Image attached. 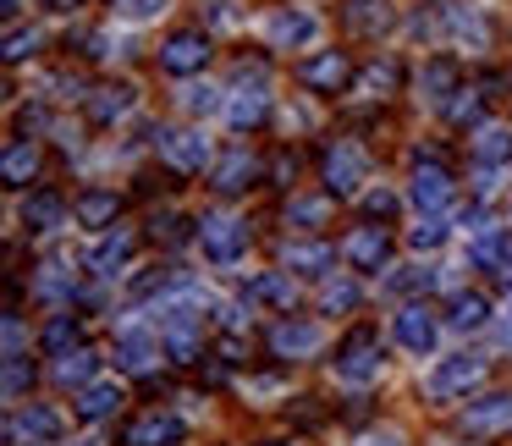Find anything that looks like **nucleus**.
<instances>
[{"label":"nucleus","mask_w":512,"mask_h":446,"mask_svg":"<svg viewBox=\"0 0 512 446\" xmlns=\"http://www.w3.org/2000/svg\"><path fill=\"white\" fill-rule=\"evenodd\" d=\"M78 336H83L78 314H56V320L45 325V336H39V347H45L50 358H67L72 347H78Z\"/></svg>","instance_id":"nucleus-32"},{"label":"nucleus","mask_w":512,"mask_h":446,"mask_svg":"<svg viewBox=\"0 0 512 446\" xmlns=\"http://www.w3.org/2000/svg\"><path fill=\"white\" fill-rule=\"evenodd\" d=\"M50 12H72V6H83V0H45Z\"/></svg>","instance_id":"nucleus-48"},{"label":"nucleus","mask_w":512,"mask_h":446,"mask_svg":"<svg viewBox=\"0 0 512 446\" xmlns=\"http://www.w3.org/2000/svg\"><path fill=\"white\" fill-rule=\"evenodd\" d=\"M298 83L309 94H342L358 83V72H353V61H347V50H320V56L298 61Z\"/></svg>","instance_id":"nucleus-10"},{"label":"nucleus","mask_w":512,"mask_h":446,"mask_svg":"<svg viewBox=\"0 0 512 446\" xmlns=\"http://www.w3.org/2000/svg\"><path fill=\"white\" fill-rule=\"evenodd\" d=\"M61 215H67V199H61L56 188H34L23 199V226H28V232H56Z\"/></svg>","instance_id":"nucleus-26"},{"label":"nucleus","mask_w":512,"mask_h":446,"mask_svg":"<svg viewBox=\"0 0 512 446\" xmlns=\"http://www.w3.org/2000/svg\"><path fill=\"white\" fill-rule=\"evenodd\" d=\"M457 78H463V67H457L452 56H435L430 67H424V78H419V83H424V94H430V100H441V105H446L457 89H463Z\"/></svg>","instance_id":"nucleus-31"},{"label":"nucleus","mask_w":512,"mask_h":446,"mask_svg":"<svg viewBox=\"0 0 512 446\" xmlns=\"http://www.w3.org/2000/svg\"><path fill=\"white\" fill-rule=\"evenodd\" d=\"M116 12L133 17V23H149L155 12H166V0H116Z\"/></svg>","instance_id":"nucleus-44"},{"label":"nucleus","mask_w":512,"mask_h":446,"mask_svg":"<svg viewBox=\"0 0 512 446\" xmlns=\"http://www.w3.org/2000/svg\"><path fill=\"white\" fill-rule=\"evenodd\" d=\"M452 193H457V182H452V171H446V160L441 155H413V188H408V199L419 204L424 215H441L446 204H452Z\"/></svg>","instance_id":"nucleus-7"},{"label":"nucleus","mask_w":512,"mask_h":446,"mask_svg":"<svg viewBox=\"0 0 512 446\" xmlns=\"http://www.w3.org/2000/svg\"><path fill=\"white\" fill-rule=\"evenodd\" d=\"M501 342H507V347H512V320H507V325H501Z\"/></svg>","instance_id":"nucleus-49"},{"label":"nucleus","mask_w":512,"mask_h":446,"mask_svg":"<svg viewBox=\"0 0 512 446\" xmlns=\"http://www.w3.org/2000/svg\"><path fill=\"white\" fill-rule=\"evenodd\" d=\"M331 193H320V199H292L287 204V226H303V232H314V226L331 221Z\"/></svg>","instance_id":"nucleus-34"},{"label":"nucleus","mask_w":512,"mask_h":446,"mask_svg":"<svg viewBox=\"0 0 512 446\" xmlns=\"http://www.w3.org/2000/svg\"><path fill=\"white\" fill-rule=\"evenodd\" d=\"M342 23L353 28V34L380 39L391 23H397V12H391V0H347V6H342Z\"/></svg>","instance_id":"nucleus-22"},{"label":"nucleus","mask_w":512,"mask_h":446,"mask_svg":"<svg viewBox=\"0 0 512 446\" xmlns=\"http://www.w3.org/2000/svg\"><path fill=\"white\" fill-rule=\"evenodd\" d=\"M446 28H452L457 39H474V45H490V23L479 12H463V6H452L446 12Z\"/></svg>","instance_id":"nucleus-38"},{"label":"nucleus","mask_w":512,"mask_h":446,"mask_svg":"<svg viewBox=\"0 0 512 446\" xmlns=\"http://www.w3.org/2000/svg\"><path fill=\"white\" fill-rule=\"evenodd\" d=\"M320 182L331 199H353L369 182V149L353 144V138H336V144L320 149Z\"/></svg>","instance_id":"nucleus-1"},{"label":"nucleus","mask_w":512,"mask_h":446,"mask_svg":"<svg viewBox=\"0 0 512 446\" xmlns=\"http://www.w3.org/2000/svg\"><path fill=\"white\" fill-rule=\"evenodd\" d=\"M0 177H6V188H12V193H23L28 182L39 177V149H34V138H17V144H6Z\"/></svg>","instance_id":"nucleus-27"},{"label":"nucleus","mask_w":512,"mask_h":446,"mask_svg":"<svg viewBox=\"0 0 512 446\" xmlns=\"http://www.w3.org/2000/svg\"><path fill=\"white\" fill-rule=\"evenodd\" d=\"M364 215H369V226H375V221H397V193H391V188H369L364 193Z\"/></svg>","instance_id":"nucleus-40"},{"label":"nucleus","mask_w":512,"mask_h":446,"mask_svg":"<svg viewBox=\"0 0 512 446\" xmlns=\"http://www.w3.org/2000/svg\"><path fill=\"white\" fill-rule=\"evenodd\" d=\"M243 303H259V309H276V314H292L298 309V281L287 270H265L243 287Z\"/></svg>","instance_id":"nucleus-15"},{"label":"nucleus","mask_w":512,"mask_h":446,"mask_svg":"<svg viewBox=\"0 0 512 446\" xmlns=\"http://www.w3.org/2000/svg\"><path fill=\"white\" fill-rule=\"evenodd\" d=\"M408 243L419 248V254H424V248H441L446 243V221H441V215H424V221L408 232Z\"/></svg>","instance_id":"nucleus-41"},{"label":"nucleus","mask_w":512,"mask_h":446,"mask_svg":"<svg viewBox=\"0 0 512 446\" xmlns=\"http://www.w3.org/2000/svg\"><path fill=\"white\" fill-rule=\"evenodd\" d=\"M34 50H39V34H34V28H12V34H6V67L28 61Z\"/></svg>","instance_id":"nucleus-42"},{"label":"nucleus","mask_w":512,"mask_h":446,"mask_svg":"<svg viewBox=\"0 0 512 446\" xmlns=\"http://www.w3.org/2000/svg\"><path fill=\"white\" fill-rule=\"evenodd\" d=\"M358 446H402V435L397 430H380V435H364Z\"/></svg>","instance_id":"nucleus-47"},{"label":"nucleus","mask_w":512,"mask_h":446,"mask_svg":"<svg viewBox=\"0 0 512 446\" xmlns=\"http://www.w3.org/2000/svg\"><path fill=\"white\" fill-rule=\"evenodd\" d=\"M485 375H490V358H479V353H457V358H441V364L424 375V397L430 402H463L468 391H479L485 386Z\"/></svg>","instance_id":"nucleus-2"},{"label":"nucleus","mask_w":512,"mask_h":446,"mask_svg":"<svg viewBox=\"0 0 512 446\" xmlns=\"http://www.w3.org/2000/svg\"><path fill=\"white\" fill-rule=\"evenodd\" d=\"M193 226H199L193 237H199L210 265H237V259L248 254V243H254L248 221H237V215H204V221H193Z\"/></svg>","instance_id":"nucleus-4"},{"label":"nucleus","mask_w":512,"mask_h":446,"mask_svg":"<svg viewBox=\"0 0 512 446\" xmlns=\"http://www.w3.org/2000/svg\"><path fill=\"white\" fill-rule=\"evenodd\" d=\"M336 375L347 380V386H369V380L380 375V364H386V353H380V331L375 325H353V331L336 342Z\"/></svg>","instance_id":"nucleus-3"},{"label":"nucleus","mask_w":512,"mask_h":446,"mask_svg":"<svg viewBox=\"0 0 512 446\" xmlns=\"http://www.w3.org/2000/svg\"><path fill=\"white\" fill-rule=\"evenodd\" d=\"M94 369H100V353H94V347H72L67 358H56V386L89 391L94 386Z\"/></svg>","instance_id":"nucleus-29"},{"label":"nucleus","mask_w":512,"mask_h":446,"mask_svg":"<svg viewBox=\"0 0 512 446\" xmlns=\"http://www.w3.org/2000/svg\"><path fill=\"white\" fill-rule=\"evenodd\" d=\"M446 320H452L457 331H485L490 325V298L485 292H457V298L446 303Z\"/></svg>","instance_id":"nucleus-30"},{"label":"nucleus","mask_w":512,"mask_h":446,"mask_svg":"<svg viewBox=\"0 0 512 446\" xmlns=\"http://www.w3.org/2000/svg\"><path fill=\"white\" fill-rule=\"evenodd\" d=\"M72 215H78V226H89V232H105V226H116V215H122V199L105 188H89L72 199Z\"/></svg>","instance_id":"nucleus-24"},{"label":"nucleus","mask_w":512,"mask_h":446,"mask_svg":"<svg viewBox=\"0 0 512 446\" xmlns=\"http://www.w3.org/2000/svg\"><path fill=\"white\" fill-rule=\"evenodd\" d=\"M358 298H364V292H358V281H325V287H320V309H325V314L358 309Z\"/></svg>","instance_id":"nucleus-37"},{"label":"nucleus","mask_w":512,"mask_h":446,"mask_svg":"<svg viewBox=\"0 0 512 446\" xmlns=\"http://www.w3.org/2000/svg\"><path fill=\"white\" fill-rule=\"evenodd\" d=\"M61 435H67V419H61L56 408H45V402H28V408H17L12 419H6V446H56Z\"/></svg>","instance_id":"nucleus-9"},{"label":"nucleus","mask_w":512,"mask_h":446,"mask_svg":"<svg viewBox=\"0 0 512 446\" xmlns=\"http://www.w3.org/2000/svg\"><path fill=\"white\" fill-rule=\"evenodd\" d=\"M474 166L479 171H496V166H512V127L501 122H485L474 133Z\"/></svg>","instance_id":"nucleus-25"},{"label":"nucleus","mask_w":512,"mask_h":446,"mask_svg":"<svg viewBox=\"0 0 512 446\" xmlns=\"http://www.w3.org/2000/svg\"><path fill=\"white\" fill-rule=\"evenodd\" d=\"M122 386L116 380H94L89 391H78V419L83 424H100V419H111V413H122Z\"/></svg>","instance_id":"nucleus-28"},{"label":"nucleus","mask_w":512,"mask_h":446,"mask_svg":"<svg viewBox=\"0 0 512 446\" xmlns=\"http://www.w3.org/2000/svg\"><path fill=\"white\" fill-rule=\"evenodd\" d=\"M138 254V237L127 232V226H116V232H105L100 243L89 248V270L94 276H116V270H127Z\"/></svg>","instance_id":"nucleus-18"},{"label":"nucleus","mask_w":512,"mask_h":446,"mask_svg":"<svg viewBox=\"0 0 512 446\" xmlns=\"http://www.w3.org/2000/svg\"><path fill=\"white\" fill-rule=\"evenodd\" d=\"M127 111H133V83H100V89L89 94V122L94 127H116Z\"/></svg>","instance_id":"nucleus-21"},{"label":"nucleus","mask_w":512,"mask_h":446,"mask_svg":"<svg viewBox=\"0 0 512 446\" xmlns=\"http://www.w3.org/2000/svg\"><path fill=\"white\" fill-rule=\"evenodd\" d=\"M155 149H160V160H166L177 177H193V171L210 166V138L193 133V127H160Z\"/></svg>","instance_id":"nucleus-8"},{"label":"nucleus","mask_w":512,"mask_h":446,"mask_svg":"<svg viewBox=\"0 0 512 446\" xmlns=\"http://www.w3.org/2000/svg\"><path fill=\"white\" fill-rule=\"evenodd\" d=\"M259 446H298V441H259Z\"/></svg>","instance_id":"nucleus-50"},{"label":"nucleus","mask_w":512,"mask_h":446,"mask_svg":"<svg viewBox=\"0 0 512 446\" xmlns=\"http://www.w3.org/2000/svg\"><path fill=\"white\" fill-rule=\"evenodd\" d=\"M457 435H463V441H501V435H512V391H485V397H474L463 408V419H457Z\"/></svg>","instance_id":"nucleus-5"},{"label":"nucleus","mask_w":512,"mask_h":446,"mask_svg":"<svg viewBox=\"0 0 512 446\" xmlns=\"http://www.w3.org/2000/svg\"><path fill=\"white\" fill-rule=\"evenodd\" d=\"M320 342H325V331L314 320H281V325H270V353L281 358V364H292V358H309V353H320Z\"/></svg>","instance_id":"nucleus-14"},{"label":"nucleus","mask_w":512,"mask_h":446,"mask_svg":"<svg viewBox=\"0 0 512 446\" xmlns=\"http://www.w3.org/2000/svg\"><path fill=\"white\" fill-rule=\"evenodd\" d=\"M204 67H210V34L204 28H177L160 45V72H171V78H193Z\"/></svg>","instance_id":"nucleus-11"},{"label":"nucleus","mask_w":512,"mask_h":446,"mask_svg":"<svg viewBox=\"0 0 512 446\" xmlns=\"http://www.w3.org/2000/svg\"><path fill=\"white\" fill-rule=\"evenodd\" d=\"M182 226H188V221H177V215H155V221H149V237H155V243L166 237V243H171V237H182Z\"/></svg>","instance_id":"nucleus-46"},{"label":"nucleus","mask_w":512,"mask_h":446,"mask_svg":"<svg viewBox=\"0 0 512 446\" xmlns=\"http://www.w3.org/2000/svg\"><path fill=\"white\" fill-rule=\"evenodd\" d=\"M28 391H34V358L6 353V402H23Z\"/></svg>","instance_id":"nucleus-36"},{"label":"nucleus","mask_w":512,"mask_h":446,"mask_svg":"<svg viewBox=\"0 0 512 446\" xmlns=\"http://www.w3.org/2000/svg\"><path fill=\"white\" fill-rule=\"evenodd\" d=\"M265 34H270V50H298V45H309V39L320 34V23H314L309 12H292V6H287V12L270 17Z\"/></svg>","instance_id":"nucleus-23"},{"label":"nucleus","mask_w":512,"mask_h":446,"mask_svg":"<svg viewBox=\"0 0 512 446\" xmlns=\"http://www.w3.org/2000/svg\"><path fill=\"white\" fill-rule=\"evenodd\" d=\"M259 177H265V166H259V155H248V149H226L210 166V188L221 193V199H237V193L259 188Z\"/></svg>","instance_id":"nucleus-12"},{"label":"nucleus","mask_w":512,"mask_h":446,"mask_svg":"<svg viewBox=\"0 0 512 446\" xmlns=\"http://www.w3.org/2000/svg\"><path fill=\"white\" fill-rule=\"evenodd\" d=\"M342 259L358 270V276H380V270H386V259H391L386 226H353V232H347V243H342Z\"/></svg>","instance_id":"nucleus-13"},{"label":"nucleus","mask_w":512,"mask_h":446,"mask_svg":"<svg viewBox=\"0 0 512 446\" xmlns=\"http://www.w3.org/2000/svg\"><path fill=\"white\" fill-rule=\"evenodd\" d=\"M435 336H441V325H435V314L424 309V303H402L397 314V342L408 347V353H435Z\"/></svg>","instance_id":"nucleus-19"},{"label":"nucleus","mask_w":512,"mask_h":446,"mask_svg":"<svg viewBox=\"0 0 512 446\" xmlns=\"http://www.w3.org/2000/svg\"><path fill=\"white\" fill-rule=\"evenodd\" d=\"M430 281H435V270H424V265H402L397 276L386 281V287H391V292H419V287H430Z\"/></svg>","instance_id":"nucleus-43"},{"label":"nucleus","mask_w":512,"mask_h":446,"mask_svg":"<svg viewBox=\"0 0 512 446\" xmlns=\"http://www.w3.org/2000/svg\"><path fill=\"white\" fill-rule=\"evenodd\" d=\"M188 111H193V116H210V111H221V94H215L210 83H199V89H188Z\"/></svg>","instance_id":"nucleus-45"},{"label":"nucleus","mask_w":512,"mask_h":446,"mask_svg":"<svg viewBox=\"0 0 512 446\" xmlns=\"http://www.w3.org/2000/svg\"><path fill=\"white\" fill-rule=\"evenodd\" d=\"M226 122H232V133H259V127L270 122V89L265 83L237 89L232 100H226Z\"/></svg>","instance_id":"nucleus-16"},{"label":"nucleus","mask_w":512,"mask_h":446,"mask_svg":"<svg viewBox=\"0 0 512 446\" xmlns=\"http://www.w3.org/2000/svg\"><path fill=\"white\" fill-rule=\"evenodd\" d=\"M281 265H287L292 276H325V270L336 265V248L320 243V237H298V243L281 248Z\"/></svg>","instance_id":"nucleus-20"},{"label":"nucleus","mask_w":512,"mask_h":446,"mask_svg":"<svg viewBox=\"0 0 512 446\" xmlns=\"http://www.w3.org/2000/svg\"><path fill=\"white\" fill-rule=\"evenodd\" d=\"M188 441V419L171 408H149V413H133V419L116 430V446H182Z\"/></svg>","instance_id":"nucleus-6"},{"label":"nucleus","mask_w":512,"mask_h":446,"mask_svg":"<svg viewBox=\"0 0 512 446\" xmlns=\"http://www.w3.org/2000/svg\"><path fill=\"white\" fill-rule=\"evenodd\" d=\"M39 298L67 303V298H72V270H61V265H45V270H39Z\"/></svg>","instance_id":"nucleus-39"},{"label":"nucleus","mask_w":512,"mask_h":446,"mask_svg":"<svg viewBox=\"0 0 512 446\" xmlns=\"http://www.w3.org/2000/svg\"><path fill=\"white\" fill-rule=\"evenodd\" d=\"M446 122L452 127H485V94L457 89L452 100H446Z\"/></svg>","instance_id":"nucleus-33"},{"label":"nucleus","mask_w":512,"mask_h":446,"mask_svg":"<svg viewBox=\"0 0 512 446\" xmlns=\"http://www.w3.org/2000/svg\"><path fill=\"white\" fill-rule=\"evenodd\" d=\"M402 83V67L397 61H369L364 72H358V89L369 94V100H380V94H391Z\"/></svg>","instance_id":"nucleus-35"},{"label":"nucleus","mask_w":512,"mask_h":446,"mask_svg":"<svg viewBox=\"0 0 512 446\" xmlns=\"http://www.w3.org/2000/svg\"><path fill=\"white\" fill-rule=\"evenodd\" d=\"M160 353H166V342L149 336V331H122L116 336V369H122V375H149Z\"/></svg>","instance_id":"nucleus-17"}]
</instances>
